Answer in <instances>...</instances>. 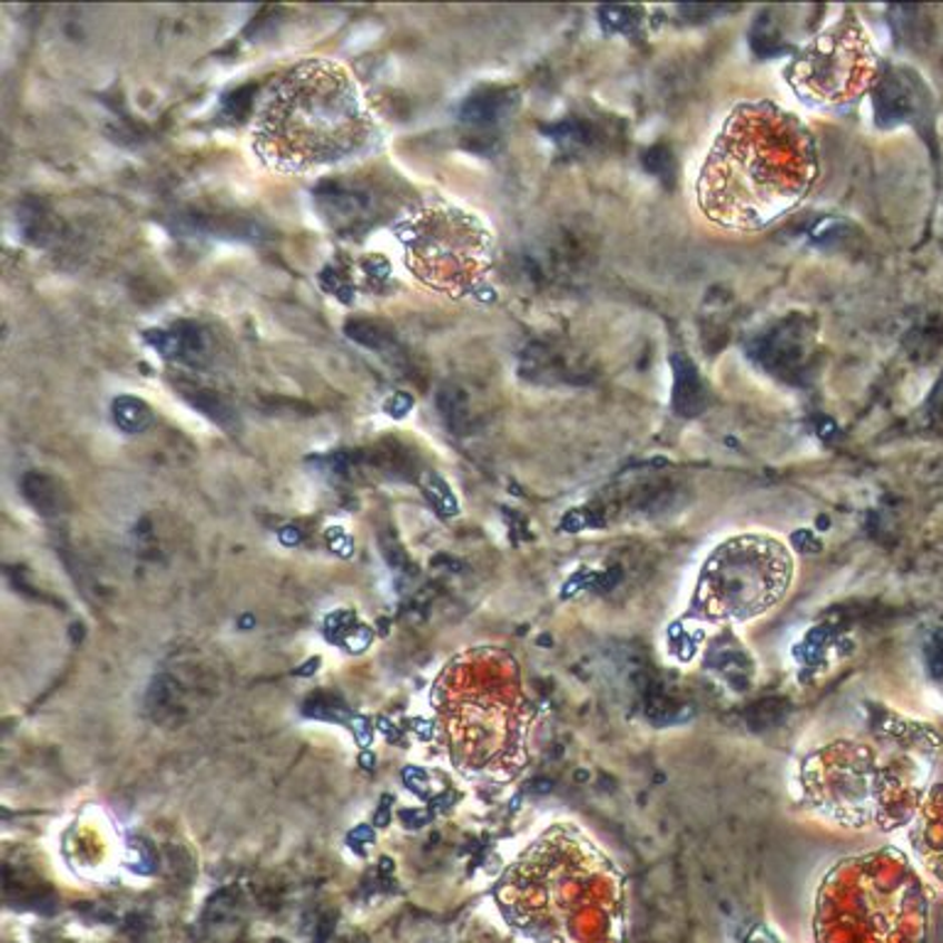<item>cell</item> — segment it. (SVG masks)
<instances>
[{
    "label": "cell",
    "instance_id": "14",
    "mask_svg": "<svg viewBox=\"0 0 943 943\" xmlns=\"http://www.w3.org/2000/svg\"><path fill=\"white\" fill-rule=\"evenodd\" d=\"M22 497L30 501V507L42 513V517H57L67 507V497L55 477L45 472H28L20 482Z\"/></svg>",
    "mask_w": 943,
    "mask_h": 943
},
{
    "label": "cell",
    "instance_id": "4",
    "mask_svg": "<svg viewBox=\"0 0 943 943\" xmlns=\"http://www.w3.org/2000/svg\"><path fill=\"white\" fill-rule=\"evenodd\" d=\"M440 749L464 779L509 784L529 764L536 706L519 661L499 647L464 649L431 690Z\"/></svg>",
    "mask_w": 943,
    "mask_h": 943
},
{
    "label": "cell",
    "instance_id": "13",
    "mask_svg": "<svg viewBox=\"0 0 943 943\" xmlns=\"http://www.w3.org/2000/svg\"><path fill=\"white\" fill-rule=\"evenodd\" d=\"M148 342L155 350H160L167 360L180 362H197V356L205 354L207 340L197 325H177L173 332H148Z\"/></svg>",
    "mask_w": 943,
    "mask_h": 943
},
{
    "label": "cell",
    "instance_id": "34",
    "mask_svg": "<svg viewBox=\"0 0 943 943\" xmlns=\"http://www.w3.org/2000/svg\"><path fill=\"white\" fill-rule=\"evenodd\" d=\"M278 539H281L283 546H295V543H301V531H297L295 527H285L278 533Z\"/></svg>",
    "mask_w": 943,
    "mask_h": 943
},
{
    "label": "cell",
    "instance_id": "16",
    "mask_svg": "<svg viewBox=\"0 0 943 943\" xmlns=\"http://www.w3.org/2000/svg\"><path fill=\"white\" fill-rule=\"evenodd\" d=\"M111 411H114V423L128 435L143 433L153 423V411L148 409V403H143L140 399H134V396H118L111 405Z\"/></svg>",
    "mask_w": 943,
    "mask_h": 943
},
{
    "label": "cell",
    "instance_id": "1",
    "mask_svg": "<svg viewBox=\"0 0 943 943\" xmlns=\"http://www.w3.org/2000/svg\"><path fill=\"white\" fill-rule=\"evenodd\" d=\"M939 752L934 727L870 708L814 739L792 769V796L806 814L855 833L910 826L931 786Z\"/></svg>",
    "mask_w": 943,
    "mask_h": 943
},
{
    "label": "cell",
    "instance_id": "22",
    "mask_svg": "<svg viewBox=\"0 0 943 943\" xmlns=\"http://www.w3.org/2000/svg\"><path fill=\"white\" fill-rule=\"evenodd\" d=\"M177 688L167 676H158L153 680V686L148 690V710L150 713H163L167 710V706L175 700Z\"/></svg>",
    "mask_w": 943,
    "mask_h": 943
},
{
    "label": "cell",
    "instance_id": "18",
    "mask_svg": "<svg viewBox=\"0 0 943 943\" xmlns=\"http://www.w3.org/2000/svg\"><path fill=\"white\" fill-rule=\"evenodd\" d=\"M187 396H189V401H193L195 409H199L207 418H212L214 423H219V425L226 428V425H229L234 421L232 409L217 396V393H212V391H193V393H187Z\"/></svg>",
    "mask_w": 943,
    "mask_h": 943
},
{
    "label": "cell",
    "instance_id": "2",
    "mask_svg": "<svg viewBox=\"0 0 943 943\" xmlns=\"http://www.w3.org/2000/svg\"><path fill=\"white\" fill-rule=\"evenodd\" d=\"M494 900L531 943H627L625 873L578 823L536 835L499 877Z\"/></svg>",
    "mask_w": 943,
    "mask_h": 943
},
{
    "label": "cell",
    "instance_id": "29",
    "mask_svg": "<svg viewBox=\"0 0 943 943\" xmlns=\"http://www.w3.org/2000/svg\"><path fill=\"white\" fill-rule=\"evenodd\" d=\"M391 806H393V796H381V802L374 811V826L376 828H386L391 823Z\"/></svg>",
    "mask_w": 943,
    "mask_h": 943
},
{
    "label": "cell",
    "instance_id": "17",
    "mask_svg": "<svg viewBox=\"0 0 943 943\" xmlns=\"http://www.w3.org/2000/svg\"><path fill=\"white\" fill-rule=\"evenodd\" d=\"M347 334L354 340L364 344L366 350H376V352H391L393 350V340L391 334H386L381 327L372 325V322H350L347 325Z\"/></svg>",
    "mask_w": 943,
    "mask_h": 943
},
{
    "label": "cell",
    "instance_id": "11",
    "mask_svg": "<svg viewBox=\"0 0 943 943\" xmlns=\"http://www.w3.org/2000/svg\"><path fill=\"white\" fill-rule=\"evenodd\" d=\"M914 91L912 84L904 79V75L890 71L885 79L880 81L877 94H875V116L880 126H892L906 121L914 114Z\"/></svg>",
    "mask_w": 943,
    "mask_h": 943
},
{
    "label": "cell",
    "instance_id": "32",
    "mask_svg": "<svg viewBox=\"0 0 943 943\" xmlns=\"http://www.w3.org/2000/svg\"><path fill=\"white\" fill-rule=\"evenodd\" d=\"M411 727H413V733L418 735V739H433L435 737V730H433V723L431 720H423V718H415L413 723H411Z\"/></svg>",
    "mask_w": 943,
    "mask_h": 943
},
{
    "label": "cell",
    "instance_id": "7",
    "mask_svg": "<svg viewBox=\"0 0 943 943\" xmlns=\"http://www.w3.org/2000/svg\"><path fill=\"white\" fill-rule=\"evenodd\" d=\"M794 578L792 548L769 533H739L715 546L698 570L686 612L668 629L671 651L684 659L698 631L755 622L782 605Z\"/></svg>",
    "mask_w": 943,
    "mask_h": 943
},
{
    "label": "cell",
    "instance_id": "39",
    "mask_svg": "<svg viewBox=\"0 0 943 943\" xmlns=\"http://www.w3.org/2000/svg\"><path fill=\"white\" fill-rule=\"evenodd\" d=\"M81 637H84V627H81V625H75V627H71V641L77 644V641H81Z\"/></svg>",
    "mask_w": 943,
    "mask_h": 943
},
{
    "label": "cell",
    "instance_id": "19",
    "mask_svg": "<svg viewBox=\"0 0 943 943\" xmlns=\"http://www.w3.org/2000/svg\"><path fill=\"white\" fill-rule=\"evenodd\" d=\"M303 713L307 715V718H317V720H337V723L350 720V710L344 703L322 694L310 698L303 706Z\"/></svg>",
    "mask_w": 943,
    "mask_h": 943
},
{
    "label": "cell",
    "instance_id": "31",
    "mask_svg": "<svg viewBox=\"0 0 943 943\" xmlns=\"http://www.w3.org/2000/svg\"><path fill=\"white\" fill-rule=\"evenodd\" d=\"M401 821L405 828H421L428 821V814H423V811H401Z\"/></svg>",
    "mask_w": 943,
    "mask_h": 943
},
{
    "label": "cell",
    "instance_id": "6",
    "mask_svg": "<svg viewBox=\"0 0 943 943\" xmlns=\"http://www.w3.org/2000/svg\"><path fill=\"white\" fill-rule=\"evenodd\" d=\"M931 890L910 853L875 847L833 863L814 900L816 943H929Z\"/></svg>",
    "mask_w": 943,
    "mask_h": 943
},
{
    "label": "cell",
    "instance_id": "23",
    "mask_svg": "<svg viewBox=\"0 0 943 943\" xmlns=\"http://www.w3.org/2000/svg\"><path fill=\"white\" fill-rule=\"evenodd\" d=\"M631 13H635V8H619V6H610L600 10L602 18V28L607 32H627L631 26H635V20H631Z\"/></svg>",
    "mask_w": 943,
    "mask_h": 943
},
{
    "label": "cell",
    "instance_id": "30",
    "mask_svg": "<svg viewBox=\"0 0 943 943\" xmlns=\"http://www.w3.org/2000/svg\"><path fill=\"white\" fill-rule=\"evenodd\" d=\"M411 405H413V399H411V396H405V393H396V396H393V399L386 403V411H389L391 415L403 418L405 413L411 411Z\"/></svg>",
    "mask_w": 943,
    "mask_h": 943
},
{
    "label": "cell",
    "instance_id": "28",
    "mask_svg": "<svg viewBox=\"0 0 943 943\" xmlns=\"http://www.w3.org/2000/svg\"><path fill=\"white\" fill-rule=\"evenodd\" d=\"M374 841V831L369 828V826H360V828H354L352 833H350V838H347V843H350V847L352 851H356L360 855H364V843H372Z\"/></svg>",
    "mask_w": 943,
    "mask_h": 943
},
{
    "label": "cell",
    "instance_id": "36",
    "mask_svg": "<svg viewBox=\"0 0 943 943\" xmlns=\"http://www.w3.org/2000/svg\"><path fill=\"white\" fill-rule=\"evenodd\" d=\"M332 929H334L332 919H325V922L320 924V931H317V943H325L330 939V934H332Z\"/></svg>",
    "mask_w": 943,
    "mask_h": 943
},
{
    "label": "cell",
    "instance_id": "5",
    "mask_svg": "<svg viewBox=\"0 0 943 943\" xmlns=\"http://www.w3.org/2000/svg\"><path fill=\"white\" fill-rule=\"evenodd\" d=\"M372 138V114L354 79L334 62L313 59L293 69L261 111L254 148L278 173L340 163Z\"/></svg>",
    "mask_w": 943,
    "mask_h": 943
},
{
    "label": "cell",
    "instance_id": "10",
    "mask_svg": "<svg viewBox=\"0 0 943 943\" xmlns=\"http://www.w3.org/2000/svg\"><path fill=\"white\" fill-rule=\"evenodd\" d=\"M906 831V845L914 865L929 885L943 892V782L931 784Z\"/></svg>",
    "mask_w": 943,
    "mask_h": 943
},
{
    "label": "cell",
    "instance_id": "33",
    "mask_svg": "<svg viewBox=\"0 0 943 943\" xmlns=\"http://www.w3.org/2000/svg\"><path fill=\"white\" fill-rule=\"evenodd\" d=\"M379 730L386 735L389 743H401V730L396 725H391L386 718H379Z\"/></svg>",
    "mask_w": 943,
    "mask_h": 943
},
{
    "label": "cell",
    "instance_id": "26",
    "mask_svg": "<svg viewBox=\"0 0 943 943\" xmlns=\"http://www.w3.org/2000/svg\"><path fill=\"white\" fill-rule=\"evenodd\" d=\"M403 784L409 786L411 792H415V794H425V786H428V777H425V772L421 769V767H405L403 769Z\"/></svg>",
    "mask_w": 943,
    "mask_h": 943
},
{
    "label": "cell",
    "instance_id": "37",
    "mask_svg": "<svg viewBox=\"0 0 943 943\" xmlns=\"http://www.w3.org/2000/svg\"><path fill=\"white\" fill-rule=\"evenodd\" d=\"M360 764L362 767L366 769V772H372L374 767H376V757H374V752H369V749H364L362 755H360Z\"/></svg>",
    "mask_w": 943,
    "mask_h": 943
},
{
    "label": "cell",
    "instance_id": "3",
    "mask_svg": "<svg viewBox=\"0 0 943 943\" xmlns=\"http://www.w3.org/2000/svg\"><path fill=\"white\" fill-rule=\"evenodd\" d=\"M818 175L811 130L769 101L743 104L727 118L698 177V205L715 224L757 232L811 193Z\"/></svg>",
    "mask_w": 943,
    "mask_h": 943
},
{
    "label": "cell",
    "instance_id": "24",
    "mask_svg": "<svg viewBox=\"0 0 943 943\" xmlns=\"http://www.w3.org/2000/svg\"><path fill=\"white\" fill-rule=\"evenodd\" d=\"M372 639H374V631L369 629V627H364V625H360V627H354L350 631L347 639L342 641V647L347 649V651H352V654H362L364 649H369V644H372Z\"/></svg>",
    "mask_w": 943,
    "mask_h": 943
},
{
    "label": "cell",
    "instance_id": "25",
    "mask_svg": "<svg viewBox=\"0 0 943 943\" xmlns=\"http://www.w3.org/2000/svg\"><path fill=\"white\" fill-rule=\"evenodd\" d=\"M350 725H352V733H354V739L356 743H360L362 747H369L374 743V727H372V723H369L364 715H354V718L350 720Z\"/></svg>",
    "mask_w": 943,
    "mask_h": 943
},
{
    "label": "cell",
    "instance_id": "9",
    "mask_svg": "<svg viewBox=\"0 0 943 943\" xmlns=\"http://www.w3.org/2000/svg\"><path fill=\"white\" fill-rule=\"evenodd\" d=\"M792 89L808 104L841 106L873 87L877 57L855 18L835 22L811 40L786 69Z\"/></svg>",
    "mask_w": 943,
    "mask_h": 943
},
{
    "label": "cell",
    "instance_id": "12",
    "mask_svg": "<svg viewBox=\"0 0 943 943\" xmlns=\"http://www.w3.org/2000/svg\"><path fill=\"white\" fill-rule=\"evenodd\" d=\"M671 369H674V409L676 413L694 418L706 411L708 405V391L703 386V379L696 372V366L684 354L671 356Z\"/></svg>",
    "mask_w": 943,
    "mask_h": 943
},
{
    "label": "cell",
    "instance_id": "38",
    "mask_svg": "<svg viewBox=\"0 0 943 943\" xmlns=\"http://www.w3.org/2000/svg\"><path fill=\"white\" fill-rule=\"evenodd\" d=\"M254 625H256V619L251 615H244L242 619H238V627H242V629H251Z\"/></svg>",
    "mask_w": 943,
    "mask_h": 943
},
{
    "label": "cell",
    "instance_id": "20",
    "mask_svg": "<svg viewBox=\"0 0 943 943\" xmlns=\"http://www.w3.org/2000/svg\"><path fill=\"white\" fill-rule=\"evenodd\" d=\"M423 489L428 499H431V504L438 509V513H443V517H455L458 513V501L452 497L450 487L440 480L438 474H428L423 480Z\"/></svg>",
    "mask_w": 943,
    "mask_h": 943
},
{
    "label": "cell",
    "instance_id": "27",
    "mask_svg": "<svg viewBox=\"0 0 943 943\" xmlns=\"http://www.w3.org/2000/svg\"><path fill=\"white\" fill-rule=\"evenodd\" d=\"M327 539H330V546H332L334 551H337L342 558H350V556H352L354 546H352V541H350V536L344 533L342 529H330Z\"/></svg>",
    "mask_w": 943,
    "mask_h": 943
},
{
    "label": "cell",
    "instance_id": "35",
    "mask_svg": "<svg viewBox=\"0 0 943 943\" xmlns=\"http://www.w3.org/2000/svg\"><path fill=\"white\" fill-rule=\"evenodd\" d=\"M320 659H310L305 666H301L295 671V676H301V678H307V676H313V674H317V668H320Z\"/></svg>",
    "mask_w": 943,
    "mask_h": 943
},
{
    "label": "cell",
    "instance_id": "8",
    "mask_svg": "<svg viewBox=\"0 0 943 943\" xmlns=\"http://www.w3.org/2000/svg\"><path fill=\"white\" fill-rule=\"evenodd\" d=\"M405 264L438 291H462L482 276L492 258V236L472 214L435 205L418 209L401 229Z\"/></svg>",
    "mask_w": 943,
    "mask_h": 943
},
{
    "label": "cell",
    "instance_id": "21",
    "mask_svg": "<svg viewBox=\"0 0 943 943\" xmlns=\"http://www.w3.org/2000/svg\"><path fill=\"white\" fill-rule=\"evenodd\" d=\"M356 625V615L352 610H334L325 619V637L334 644H342Z\"/></svg>",
    "mask_w": 943,
    "mask_h": 943
},
{
    "label": "cell",
    "instance_id": "15",
    "mask_svg": "<svg viewBox=\"0 0 943 943\" xmlns=\"http://www.w3.org/2000/svg\"><path fill=\"white\" fill-rule=\"evenodd\" d=\"M517 106V94L511 91H487L480 97H472L462 106V121L464 124H497L501 118L509 116Z\"/></svg>",
    "mask_w": 943,
    "mask_h": 943
}]
</instances>
